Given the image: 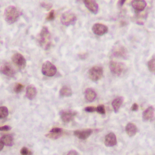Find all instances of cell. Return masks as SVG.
Wrapping results in <instances>:
<instances>
[{
    "label": "cell",
    "mask_w": 155,
    "mask_h": 155,
    "mask_svg": "<svg viewBox=\"0 0 155 155\" xmlns=\"http://www.w3.org/2000/svg\"><path fill=\"white\" fill-rule=\"evenodd\" d=\"M39 44L45 50H47L51 47L52 43L51 35L48 28L44 26L39 35Z\"/></svg>",
    "instance_id": "obj_1"
},
{
    "label": "cell",
    "mask_w": 155,
    "mask_h": 155,
    "mask_svg": "<svg viewBox=\"0 0 155 155\" xmlns=\"http://www.w3.org/2000/svg\"><path fill=\"white\" fill-rule=\"evenodd\" d=\"M20 15V12L15 6L10 5L5 8L4 17L6 22L12 24L17 21Z\"/></svg>",
    "instance_id": "obj_2"
},
{
    "label": "cell",
    "mask_w": 155,
    "mask_h": 155,
    "mask_svg": "<svg viewBox=\"0 0 155 155\" xmlns=\"http://www.w3.org/2000/svg\"><path fill=\"white\" fill-rule=\"evenodd\" d=\"M104 70L101 66H95L89 69L88 72V77L91 81L96 82L102 78Z\"/></svg>",
    "instance_id": "obj_3"
},
{
    "label": "cell",
    "mask_w": 155,
    "mask_h": 155,
    "mask_svg": "<svg viewBox=\"0 0 155 155\" xmlns=\"http://www.w3.org/2000/svg\"><path fill=\"white\" fill-rule=\"evenodd\" d=\"M77 21L75 15L70 11H67L62 15L61 18V23L65 26L73 25Z\"/></svg>",
    "instance_id": "obj_4"
},
{
    "label": "cell",
    "mask_w": 155,
    "mask_h": 155,
    "mask_svg": "<svg viewBox=\"0 0 155 155\" xmlns=\"http://www.w3.org/2000/svg\"><path fill=\"white\" fill-rule=\"evenodd\" d=\"M109 67L111 72L117 76H121L126 69L125 65L124 63L115 61L110 62Z\"/></svg>",
    "instance_id": "obj_5"
},
{
    "label": "cell",
    "mask_w": 155,
    "mask_h": 155,
    "mask_svg": "<svg viewBox=\"0 0 155 155\" xmlns=\"http://www.w3.org/2000/svg\"><path fill=\"white\" fill-rule=\"evenodd\" d=\"M41 72L45 76L52 77L55 75L57 72L56 66L50 61H46L42 66Z\"/></svg>",
    "instance_id": "obj_6"
},
{
    "label": "cell",
    "mask_w": 155,
    "mask_h": 155,
    "mask_svg": "<svg viewBox=\"0 0 155 155\" xmlns=\"http://www.w3.org/2000/svg\"><path fill=\"white\" fill-rule=\"evenodd\" d=\"M12 60L14 65L20 70H23L26 66V60L21 54H14L12 56Z\"/></svg>",
    "instance_id": "obj_7"
},
{
    "label": "cell",
    "mask_w": 155,
    "mask_h": 155,
    "mask_svg": "<svg viewBox=\"0 0 155 155\" xmlns=\"http://www.w3.org/2000/svg\"><path fill=\"white\" fill-rule=\"evenodd\" d=\"M0 72L8 77H13L15 71L12 66L8 62L4 63L0 67Z\"/></svg>",
    "instance_id": "obj_8"
},
{
    "label": "cell",
    "mask_w": 155,
    "mask_h": 155,
    "mask_svg": "<svg viewBox=\"0 0 155 155\" xmlns=\"http://www.w3.org/2000/svg\"><path fill=\"white\" fill-rule=\"evenodd\" d=\"M113 55L116 57L125 58H127V51L125 47L123 45H116L112 50Z\"/></svg>",
    "instance_id": "obj_9"
},
{
    "label": "cell",
    "mask_w": 155,
    "mask_h": 155,
    "mask_svg": "<svg viewBox=\"0 0 155 155\" xmlns=\"http://www.w3.org/2000/svg\"><path fill=\"white\" fill-rule=\"evenodd\" d=\"M92 30L96 35L102 36L108 32V28L107 26L103 24L96 23L93 25Z\"/></svg>",
    "instance_id": "obj_10"
},
{
    "label": "cell",
    "mask_w": 155,
    "mask_h": 155,
    "mask_svg": "<svg viewBox=\"0 0 155 155\" xmlns=\"http://www.w3.org/2000/svg\"><path fill=\"white\" fill-rule=\"evenodd\" d=\"M93 130L91 129H85L83 130H77L74 132V134L79 139L86 140L92 134Z\"/></svg>",
    "instance_id": "obj_11"
},
{
    "label": "cell",
    "mask_w": 155,
    "mask_h": 155,
    "mask_svg": "<svg viewBox=\"0 0 155 155\" xmlns=\"http://www.w3.org/2000/svg\"><path fill=\"white\" fill-rule=\"evenodd\" d=\"M86 8L91 13L96 15L98 12V5L96 1L94 0H85L83 1Z\"/></svg>",
    "instance_id": "obj_12"
},
{
    "label": "cell",
    "mask_w": 155,
    "mask_h": 155,
    "mask_svg": "<svg viewBox=\"0 0 155 155\" xmlns=\"http://www.w3.org/2000/svg\"><path fill=\"white\" fill-rule=\"evenodd\" d=\"M117 140L114 133H110L107 135L105 137L104 144L107 147H112L116 145Z\"/></svg>",
    "instance_id": "obj_13"
},
{
    "label": "cell",
    "mask_w": 155,
    "mask_h": 155,
    "mask_svg": "<svg viewBox=\"0 0 155 155\" xmlns=\"http://www.w3.org/2000/svg\"><path fill=\"white\" fill-rule=\"evenodd\" d=\"M77 114V113L72 111H62L61 113V117L63 122L69 123L72 121L74 117Z\"/></svg>",
    "instance_id": "obj_14"
},
{
    "label": "cell",
    "mask_w": 155,
    "mask_h": 155,
    "mask_svg": "<svg viewBox=\"0 0 155 155\" xmlns=\"http://www.w3.org/2000/svg\"><path fill=\"white\" fill-rule=\"evenodd\" d=\"M155 109L153 106H150L144 111L143 113V121H151L154 116Z\"/></svg>",
    "instance_id": "obj_15"
},
{
    "label": "cell",
    "mask_w": 155,
    "mask_h": 155,
    "mask_svg": "<svg viewBox=\"0 0 155 155\" xmlns=\"http://www.w3.org/2000/svg\"><path fill=\"white\" fill-rule=\"evenodd\" d=\"M125 131L128 136L133 137L136 135L137 127L134 123H129L126 126Z\"/></svg>",
    "instance_id": "obj_16"
},
{
    "label": "cell",
    "mask_w": 155,
    "mask_h": 155,
    "mask_svg": "<svg viewBox=\"0 0 155 155\" xmlns=\"http://www.w3.org/2000/svg\"><path fill=\"white\" fill-rule=\"evenodd\" d=\"M97 94L94 90L92 88H88L85 91V99L87 102L91 103L94 101L96 98Z\"/></svg>",
    "instance_id": "obj_17"
},
{
    "label": "cell",
    "mask_w": 155,
    "mask_h": 155,
    "mask_svg": "<svg viewBox=\"0 0 155 155\" xmlns=\"http://www.w3.org/2000/svg\"><path fill=\"white\" fill-rule=\"evenodd\" d=\"M37 94V90L34 86L30 85L26 88V96L28 99L32 100L34 99Z\"/></svg>",
    "instance_id": "obj_18"
},
{
    "label": "cell",
    "mask_w": 155,
    "mask_h": 155,
    "mask_svg": "<svg viewBox=\"0 0 155 155\" xmlns=\"http://www.w3.org/2000/svg\"><path fill=\"white\" fill-rule=\"evenodd\" d=\"M132 5L136 11L141 12L146 7L147 3L145 1L136 0L132 1Z\"/></svg>",
    "instance_id": "obj_19"
},
{
    "label": "cell",
    "mask_w": 155,
    "mask_h": 155,
    "mask_svg": "<svg viewBox=\"0 0 155 155\" xmlns=\"http://www.w3.org/2000/svg\"><path fill=\"white\" fill-rule=\"evenodd\" d=\"M124 101V97L122 96L117 97L113 100L112 103V105L115 113H117L118 112Z\"/></svg>",
    "instance_id": "obj_20"
},
{
    "label": "cell",
    "mask_w": 155,
    "mask_h": 155,
    "mask_svg": "<svg viewBox=\"0 0 155 155\" xmlns=\"http://www.w3.org/2000/svg\"><path fill=\"white\" fill-rule=\"evenodd\" d=\"M60 95L62 97H70L72 95L71 89L67 86H64L60 90Z\"/></svg>",
    "instance_id": "obj_21"
},
{
    "label": "cell",
    "mask_w": 155,
    "mask_h": 155,
    "mask_svg": "<svg viewBox=\"0 0 155 155\" xmlns=\"http://www.w3.org/2000/svg\"><path fill=\"white\" fill-rule=\"evenodd\" d=\"M1 140L6 146L12 147L13 145V138L9 135L3 136L1 138Z\"/></svg>",
    "instance_id": "obj_22"
},
{
    "label": "cell",
    "mask_w": 155,
    "mask_h": 155,
    "mask_svg": "<svg viewBox=\"0 0 155 155\" xmlns=\"http://www.w3.org/2000/svg\"><path fill=\"white\" fill-rule=\"evenodd\" d=\"M64 132L61 133H50L45 135V136L51 140H56L59 139L63 135Z\"/></svg>",
    "instance_id": "obj_23"
},
{
    "label": "cell",
    "mask_w": 155,
    "mask_h": 155,
    "mask_svg": "<svg viewBox=\"0 0 155 155\" xmlns=\"http://www.w3.org/2000/svg\"><path fill=\"white\" fill-rule=\"evenodd\" d=\"M8 110L6 106H0V119H4L8 116Z\"/></svg>",
    "instance_id": "obj_24"
},
{
    "label": "cell",
    "mask_w": 155,
    "mask_h": 155,
    "mask_svg": "<svg viewBox=\"0 0 155 155\" xmlns=\"http://www.w3.org/2000/svg\"><path fill=\"white\" fill-rule=\"evenodd\" d=\"M147 66L149 71L155 74V58L151 59L148 62Z\"/></svg>",
    "instance_id": "obj_25"
},
{
    "label": "cell",
    "mask_w": 155,
    "mask_h": 155,
    "mask_svg": "<svg viewBox=\"0 0 155 155\" xmlns=\"http://www.w3.org/2000/svg\"><path fill=\"white\" fill-rule=\"evenodd\" d=\"M24 86L23 85L21 84L17 83L15 85L14 87V91L16 93H19L21 92L22 90L23 89Z\"/></svg>",
    "instance_id": "obj_26"
},
{
    "label": "cell",
    "mask_w": 155,
    "mask_h": 155,
    "mask_svg": "<svg viewBox=\"0 0 155 155\" xmlns=\"http://www.w3.org/2000/svg\"><path fill=\"white\" fill-rule=\"evenodd\" d=\"M96 112L99 114L104 115L106 113L105 108L104 105H100L96 107Z\"/></svg>",
    "instance_id": "obj_27"
},
{
    "label": "cell",
    "mask_w": 155,
    "mask_h": 155,
    "mask_svg": "<svg viewBox=\"0 0 155 155\" xmlns=\"http://www.w3.org/2000/svg\"><path fill=\"white\" fill-rule=\"evenodd\" d=\"M55 18V12L54 10H51L50 11L46 16V19L48 21H53Z\"/></svg>",
    "instance_id": "obj_28"
},
{
    "label": "cell",
    "mask_w": 155,
    "mask_h": 155,
    "mask_svg": "<svg viewBox=\"0 0 155 155\" xmlns=\"http://www.w3.org/2000/svg\"><path fill=\"white\" fill-rule=\"evenodd\" d=\"M20 153L22 155H32L33 154L31 151L26 147H22L20 151Z\"/></svg>",
    "instance_id": "obj_29"
},
{
    "label": "cell",
    "mask_w": 155,
    "mask_h": 155,
    "mask_svg": "<svg viewBox=\"0 0 155 155\" xmlns=\"http://www.w3.org/2000/svg\"><path fill=\"white\" fill-rule=\"evenodd\" d=\"M41 5L43 8H45L47 11H49L52 7L53 5L51 3H50L42 2L41 3Z\"/></svg>",
    "instance_id": "obj_30"
},
{
    "label": "cell",
    "mask_w": 155,
    "mask_h": 155,
    "mask_svg": "<svg viewBox=\"0 0 155 155\" xmlns=\"http://www.w3.org/2000/svg\"><path fill=\"white\" fill-rule=\"evenodd\" d=\"M84 110L87 113H94V112H96V107L94 106H87L84 108Z\"/></svg>",
    "instance_id": "obj_31"
},
{
    "label": "cell",
    "mask_w": 155,
    "mask_h": 155,
    "mask_svg": "<svg viewBox=\"0 0 155 155\" xmlns=\"http://www.w3.org/2000/svg\"><path fill=\"white\" fill-rule=\"evenodd\" d=\"M50 133H61L64 132L63 129L59 127H54L50 131Z\"/></svg>",
    "instance_id": "obj_32"
},
{
    "label": "cell",
    "mask_w": 155,
    "mask_h": 155,
    "mask_svg": "<svg viewBox=\"0 0 155 155\" xmlns=\"http://www.w3.org/2000/svg\"><path fill=\"white\" fill-rule=\"evenodd\" d=\"M12 129V127L11 126H9L5 125L4 126H2L0 127V131H5V132H6V131H10Z\"/></svg>",
    "instance_id": "obj_33"
},
{
    "label": "cell",
    "mask_w": 155,
    "mask_h": 155,
    "mask_svg": "<svg viewBox=\"0 0 155 155\" xmlns=\"http://www.w3.org/2000/svg\"><path fill=\"white\" fill-rule=\"evenodd\" d=\"M138 108H139V106H138V104H137L136 103H135L133 104L131 109L133 112H136V111H137L138 110Z\"/></svg>",
    "instance_id": "obj_34"
},
{
    "label": "cell",
    "mask_w": 155,
    "mask_h": 155,
    "mask_svg": "<svg viewBox=\"0 0 155 155\" xmlns=\"http://www.w3.org/2000/svg\"><path fill=\"white\" fill-rule=\"evenodd\" d=\"M67 155H78V153L74 150L70 151Z\"/></svg>",
    "instance_id": "obj_35"
},
{
    "label": "cell",
    "mask_w": 155,
    "mask_h": 155,
    "mask_svg": "<svg viewBox=\"0 0 155 155\" xmlns=\"http://www.w3.org/2000/svg\"><path fill=\"white\" fill-rule=\"evenodd\" d=\"M87 54L86 53L82 54L79 55V58L81 59H86L87 57Z\"/></svg>",
    "instance_id": "obj_36"
},
{
    "label": "cell",
    "mask_w": 155,
    "mask_h": 155,
    "mask_svg": "<svg viewBox=\"0 0 155 155\" xmlns=\"http://www.w3.org/2000/svg\"><path fill=\"white\" fill-rule=\"evenodd\" d=\"M4 145L2 141L0 140V152L2 150L3 148L4 147Z\"/></svg>",
    "instance_id": "obj_37"
},
{
    "label": "cell",
    "mask_w": 155,
    "mask_h": 155,
    "mask_svg": "<svg viewBox=\"0 0 155 155\" xmlns=\"http://www.w3.org/2000/svg\"><path fill=\"white\" fill-rule=\"evenodd\" d=\"M126 1H120L118 2V4L120 5V6H122L124 4L125 2Z\"/></svg>",
    "instance_id": "obj_38"
}]
</instances>
